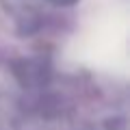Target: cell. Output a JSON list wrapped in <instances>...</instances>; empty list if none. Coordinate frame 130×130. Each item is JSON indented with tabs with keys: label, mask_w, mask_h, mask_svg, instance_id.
<instances>
[{
	"label": "cell",
	"mask_w": 130,
	"mask_h": 130,
	"mask_svg": "<svg viewBox=\"0 0 130 130\" xmlns=\"http://www.w3.org/2000/svg\"><path fill=\"white\" fill-rule=\"evenodd\" d=\"M48 2H54V5H72L76 0H48Z\"/></svg>",
	"instance_id": "1"
}]
</instances>
